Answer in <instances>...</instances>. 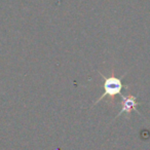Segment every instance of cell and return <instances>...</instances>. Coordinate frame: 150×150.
<instances>
[{"instance_id":"1","label":"cell","mask_w":150,"mask_h":150,"mask_svg":"<svg viewBox=\"0 0 150 150\" xmlns=\"http://www.w3.org/2000/svg\"><path fill=\"white\" fill-rule=\"evenodd\" d=\"M99 75L104 79V93L103 95L94 103V105H97L100 101H102L105 97H114L116 95H119L123 90V83H122V77H106L99 72Z\"/></svg>"},{"instance_id":"2","label":"cell","mask_w":150,"mask_h":150,"mask_svg":"<svg viewBox=\"0 0 150 150\" xmlns=\"http://www.w3.org/2000/svg\"><path fill=\"white\" fill-rule=\"evenodd\" d=\"M139 103L137 102V97L135 96H122L121 98V110L119 111L118 114L115 116V118L121 116L123 113L127 114V117L129 118L132 111H136L139 115H142L139 111L137 110V106Z\"/></svg>"}]
</instances>
